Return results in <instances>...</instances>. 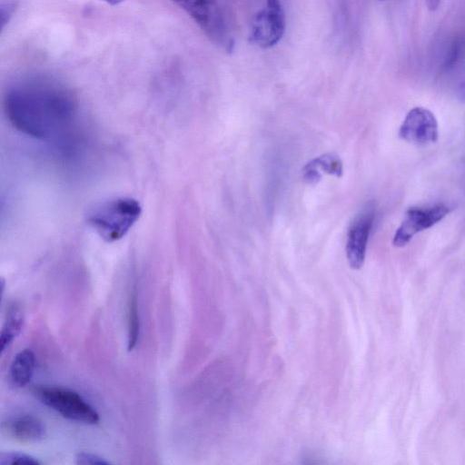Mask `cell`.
I'll return each mask as SVG.
<instances>
[{"instance_id": "1", "label": "cell", "mask_w": 465, "mask_h": 465, "mask_svg": "<svg viewBox=\"0 0 465 465\" xmlns=\"http://www.w3.org/2000/svg\"><path fill=\"white\" fill-rule=\"evenodd\" d=\"M12 125L39 141L65 151L73 143L78 103L70 89L46 76H30L12 84L4 99Z\"/></svg>"}, {"instance_id": "2", "label": "cell", "mask_w": 465, "mask_h": 465, "mask_svg": "<svg viewBox=\"0 0 465 465\" xmlns=\"http://www.w3.org/2000/svg\"><path fill=\"white\" fill-rule=\"evenodd\" d=\"M140 203L130 197H117L95 204L87 213L88 223L105 242L123 238L139 219Z\"/></svg>"}, {"instance_id": "3", "label": "cell", "mask_w": 465, "mask_h": 465, "mask_svg": "<svg viewBox=\"0 0 465 465\" xmlns=\"http://www.w3.org/2000/svg\"><path fill=\"white\" fill-rule=\"evenodd\" d=\"M35 397L63 417L85 424L98 423V412L76 391L54 386H36L32 389Z\"/></svg>"}, {"instance_id": "4", "label": "cell", "mask_w": 465, "mask_h": 465, "mask_svg": "<svg viewBox=\"0 0 465 465\" xmlns=\"http://www.w3.org/2000/svg\"><path fill=\"white\" fill-rule=\"evenodd\" d=\"M183 9L217 45L232 52L234 41L228 32L216 0H170Z\"/></svg>"}, {"instance_id": "5", "label": "cell", "mask_w": 465, "mask_h": 465, "mask_svg": "<svg viewBox=\"0 0 465 465\" xmlns=\"http://www.w3.org/2000/svg\"><path fill=\"white\" fill-rule=\"evenodd\" d=\"M285 26L281 1L266 0V6L252 17L249 41L261 48H271L282 39Z\"/></svg>"}, {"instance_id": "6", "label": "cell", "mask_w": 465, "mask_h": 465, "mask_svg": "<svg viewBox=\"0 0 465 465\" xmlns=\"http://www.w3.org/2000/svg\"><path fill=\"white\" fill-rule=\"evenodd\" d=\"M450 212V205L445 203L408 209L401 225L394 233L393 246L398 248L406 246L417 233L430 228L441 221Z\"/></svg>"}, {"instance_id": "7", "label": "cell", "mask_w": 465, "mask_h": 465, "mask_svg": "<svg viewBox=\"0 0 465 465\" xmlns=\"http://www.w3.org/2000/svg\"><path fill=\"white\" fill-rule=\"evenodd\" d=\"M399 137L416 146H428L438 141L439 126L433 113L417 106L406 114L399 129Z\"/></svg>"}, {"instance_id": "8", "label": "cell", "mask_w": 465, "mask_h": 465, "mask_svg": "<svg viewBox=\"0 0 465 465\" xmlns=\"http://www.w3.org/2000/svg\"><path fill=\"white\" fill-rule=\"evenodd\" d=\"M375 209L367 204L351 223L348 230L346 256L351 268L358 270L364 263L367 242L374 223Z\"/></svg>"}, {"instance_id": "9", "label": "cell", "mask_w": 465, "mask_h": 465, "mask_svg": "<svg viewBox=\"0 0 465 465\" xmlns=\"http://www.w3.org/2000/svg\"><path fill=\"white\" fill-rule=\"evenodd\" d=\"M1 430L3 434L19 442H36L45 436V425L33 415L7 419L2 422Z\"/></svg>"}, {"instance_id": "10", "label": "cell", "mask_w": 465, "mask_h": 465, "mask_svg": "<svg viewBox=\"0 0 465 465\" xmlns=\"http://www.w3.org/2000/svg\"><path fill=\"white\" fill-rule=\"evenodd\" d=\"M35 367V357L31 350L25 349L18 352L9 370L12 383L19 388L27 385L34 375Z\"/></svg>"}, {"instance_id": "11", "label": "cell", "mask_w": 465, "mask_h": 465, "mask_svg": "<svg viewBox=\"0 0 465 465\" xmlns=\"http://www.w3.org/2000/svg\"><path fill=\"white\" fill-rule=\"evenodd\" d=\"M24 324V315L21 309L12 304L7 312L6 319L0 335L1 353L12 343L14 339L19 334Z\"/></svg>"}, {"instance_id": "12", "label": "cell", "mask_w": 465, "mask_h": 465, "mask_svg": "<svg viewBox=\"0 0 465 465\" xmlns=\"http://www.w3.org/2000/svg\"><path fill=\"white\" fill-rule=\"evenodd\" d=\"M140 333V320L138 312V294L134 285L128 303V351H132L137 344Z\"/></svg>"}, {"instance_id": "13", "label": "cell", "mask_w": 465, "mask_h": 465, "mask_svg": "<svg viewBox=\"0 0 465 465\" xmlns=\"http://www.w3.org/2000/svg\"><path fill=\"white\" fill-rule=\"evenodd\" d=\"M318 169L329 174L341 177L342 175V163L337 155L325 153L311 161Z\"/></svg>"}, {"instance_id": "14", "label": "cell", "mask_w": 465, "mask_h": 465, "mask_svg": "<svg viewBox=\"0 0 465 465\" xmlns=\"http://www.w3.org/2000/svg\"><path fill=\"white\" fill-rule=\"evenodd\" d=\"M40 465L34 457L21 452H2L0 454V465Z\"/></svg>"}, {"instance_id": "15", "label": "cell", "mask_w": 465, "mask_h": 465, "mask_svg": "<svg viewBox=\"0 0 465 465\" xmlns=\"http://www.w3.org/2000/svg\"><path fill=\"white\" fill-rule=\"evenodd\" d=\"M76 463L80 465H107L110 464L108 460L104 458L88 452H80L76 456Z\"/></svg>"}, {"instance_id": "16", "label": "cell", "mask_w": 465, "mask_h": 465, "mask_svg": "<svg viewBox=\"0 0 465 465\" xmlns=\"http://www.w3.org/2000/svg\"><path fill=\"white\" fill-rule=\"evenodd\" d=\"M322 178L318 168L310 161L303 167V180L310 184L317 183Z\"/></svg>"}, {"instance_id": "17", "label": "cell", "mask_w": 465, "mask_h": 465, "mask_svg": "<svg viewBox=\"0 0 465 465\" xmlns=\"http://www.w3.org/2000/svg\"><path fill=\"white\" fill-rule=\"evenodd\" d=\"M15 7V4L8 0L5 3L2 2L1 4V27L2 29L5 27V24L9 21L10 17L14 14V10Z\"/></svg>"}, {"instance_id": "18", "label": "cell", "mask_w": 465, "mask_h": 465, "mask_svg": "<svg viewBox=\"0 0 465 465\" xmlns=\"http://www.w3.org/2000/svg\"><path fill=\"white\" fill-rule=\"evenodd\" d=\"M428 9L435 11L440 3V0H425Z\"/></svg>"}, {"instance_id": "19", "label": "cell", "mask_w": 465, "mask_h": 465, "mask_svg": "<svg viewBox=\"0 0 465 465\" xmlns=\"http://www.w3.org/2000/svg\"><path fill=\"white\" fill-rule=\"evenodd\" d=\"M459 97L461 101L465 102V82L462 83L460 86Z\"/></svg>"}, {"instance_id": "20", "label": "cell", "mask_w": 465, "mask_h": 465, "mask_svg": "<svg viewBox=\"0 0 465 465\" xmlns=\"http://www.w3.org/2000/svg\"><path fill=\"white\" fill-rule=\"evenodd\" d=\"M111 5H117L124 3L125 0H102Z\"/></svg>"}]
</instances>
